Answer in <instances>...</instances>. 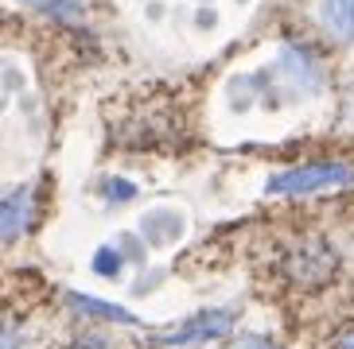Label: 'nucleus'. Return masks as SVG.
<instances>
[{
  "label": "nucleus",
  "mask_w": 354,
  "mask_h": 349,
  "mask_svg": "<svg viewBox=\"0 0 354 349\" xmlns=\"http://www.w3.org/2000/svg\"><path fill=\"white\" fill-rule=\"evenodd\" d=\"M354 179V167L346 163H308L292 167L284 174H272L269 195H308V190H323V186H343Z\"/></svg>",
  "instance_id": "f257e3e1"
},
{
  "label": "nucleus",
  "mask_w": 354,
  "mask_h": 349,
  "mask_svg": "<svg viewBox=\"0 0 354 349\" xmlns=\"http://www.w3.org/2000/svg\"><path fill=\"white\" fill-rule=\"evenodd\" d=\"M234 330V310H198L171 334H164L167 346H195V341H214Z\"/></svg>",
  "instance_id": "f03ea898"
},
{
  "label": "nucleus",
  "mask_w": 354,
  "mask_h": 349,
  "mask_svg": "<svg viewBox=\"0 0 354 349\" xmlns=\"http://www.w3.org/2000/svg\"><path fill=\"white\" fill-rule=\"evenodd\" d=\"M28 221H32V190L24 186V190H16L12 198L0 202V245L16 241L28 229Z\"/></svg>",
  "instance_id": "7ed1b4c3"
},
{
  "label": "nucleus",
  "mask_w": 354,
  "mask_h": 349,
  "mask_svg": "<svg viewBox=\"0 0 354 349\" xmlns=\"http://www.w3.org/2000/svg\"><path fill=\"white\" fill-rule=\"evenodd\" d=\"M335 268V252L323 245H304L292 252L288 260V272L296 279H327V272Z\"/></svg>",
  "instance_id": "20e7f679"
},
{
  "label": "nucleus",
  "mask_w": 354,
  "mask_h": 349,
  "mask_svg": "<svg viewBox=\"0 0 354 349\" xmlns=\"http://www.w3.org/2000/svg\"><path fill=\"white\" fill-rule=\"evenodd\" d=\"M319 16L331 35L339 39H354V0H323Z\"/></svg>",
  "instance_id": "39448f33"
},
{
  "label": "nucleus",
  "mask_w": 354,
  "mask_h": 349,
  "mask_svg": "<svg viewBox=\"0 0 354 349\" xmlns=\"http://www.w3.org/2000/svg\"><path fill=\"white\" fill-rule=\"evenodd\" d=\"M284 66H288V78H292V86H315L319 82V66H315V59L312 54H300V51H288L284 54Z\"/></svg>",
  "instance_id": "423d86ee"
},
{
  "label": "nucleus",
  "mask_w": 354,
  "mask_h": 349,
  "mask_svg": "<svg viewBox=\"0 0 354 349\" xmlns=\"http://www.w3.org/2000/svg\"><path fill=\"white\" fill-rule=\"evenodd\" d=\"M140 229H145L148 241H164V237H179V229H183V226H179V217H167V221H164V210H156V214L145 217V226H140Z\"/></svg>",
  "instance_id": "0eeeda50"
},
{
  "label": "nucleus",
  "mask_w": 354,
  "mask_h": 349,
  "mask_svg": "<svg viewBox=\"0 0 354 349\" xmlns=\"http://www.w3.org/2000/svg\"><path fill=\"white\" fill-rule=\"evenodd\" d=\"M71 303H78V307L90 310V315H105V319H113V322H133V315L113 307V303H97V299H86V295H71Z\"/></svg>",
  "instance_id": "6e6552de"
},
{
  "label": "nucleus",
  "mask_w": 354,
  "mask_h": 349,
  "mask_svg": "<svg viewBox=\"0 0 354 349\" xmlns=\"http://www.w3.org/2000/svg\"><path fill=\"white\" fill-rule=\"evenodd\" d=\"M94 268L97 272H105V276H117V268H121V257H117L113 248H102L94 257Z\"/></svg>",
  "instance_id": "1a4fd4ad"
},
{
  "label": "nucleus",
  "mask_w": 354,
  "mask_h": 349,
  "mask_svg": "<svg viewBox=\"0 0 354 349\" xmlns=\"http://www.w3.org/2000/svg\"><path fill=\"white\" fill-rule=\"evenodd\" d=\"M105 195L113 198V202H121V198H133V195H136V186H125V179H109Z\"/></svg>",
  "instance_id": "9d476101"
},
{
  "label": "nucleus",
  "mask_w": 354,
  "mask_h": 349,
  "mask_svg": "<svg viewBox=\"0 0 354 349\" xmlns=\"http://www.w3.org/2000/svg\"><path fill=\"white\" fill-rule=\"evenodd\" d=\"M0 349H24V338L16 334V330L0 326Z\"/></svg>",
  "instance_id": "9b49d317"
},
{
  "label": "nucleus",
  "mask_w": 354,
  "mask_h": 349,
  "mask_svg": "<svg viewBox=\"0 0 354 349\" xmlns=\"http://www.w3.org/2000/svg\"><path fill=\"white\" fill-rule=\"evenodd\" d=\"M234 349H277V346H272L269 338H257V334H250V338H241Z\"/></svg>",
  "instance_id": "f8f14e48"
},
{
  "label": "nucleus",
  "mask_w": 354,
  "mask_h": 349,
  "mask_svg": "<svg viewBox=\"0 0 354 349\" xmlns=\"http://www.w3.org/2000/svg\"><path fill=\"white\" fill-rule=\"evenodd\" d=\"M74 349H109V346H105V341L97 338V334H90V338H82V341H78Z\"/></svg>",
  "instance_id": "ddd939ff"
},
{
  "label": "nucleus",
  "mask_w": 354,
  "mask_h": 349,
  "mask_svg": "<svg viewBox=\"0 0 354 349\" xmlns=\"http://www.w3.org/2000/svg\"><path fill=\"white\" fill-rule=\"evenodd\" d=\"M343 349H354V334H346V341H343Z\"/></svg>",
  "instance_id": "4468645a"
},
{
  "label": "nucleus",
  "mask_w": 354,
  "mask_h": 349,
  "mask_svg": "<svg viewBox=\"0 0 354 349\" xmlns=\"http://www.w3.org/2000/svg\"><path fill=\"white\" fill-rule=\"evenodd\" d=\"M351 117H354V86H351Z\"/></svg>",
  "instance_id": "2eb2a0df"
}]
</instances>
